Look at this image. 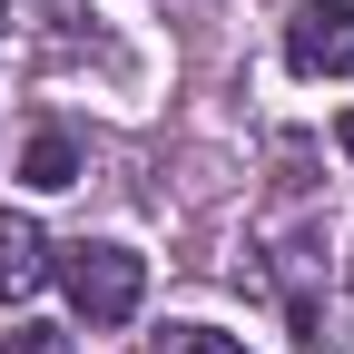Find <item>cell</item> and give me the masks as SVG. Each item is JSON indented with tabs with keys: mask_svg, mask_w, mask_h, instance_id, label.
Masks as SVG:
<instances>
[{
	"mask_svg": "<svg viewBox=\"0 0 354 354\" xmlns=\"http://www.w3.org/2000/svg\"><path fill=\"white\" fill-rule=\"evenodd\" d=\"M59 286L88 325H128L138 315V295H148V266L128 256V246H69L59 256Z\"/></svg>",
	"mask_w": 354,
	"mask_h": 354,
	"instance_id": "1",
	"label": "cell"
},
{
	"mask_svg": "<svg viewBox=\"0 0 354 354\" xmlns=\"http://www.w3.org/2000/svg\"><path fill=\"white\" fill-rule=\"evenodd\" d=\"M20 177H30V187H69V177H79V148L59 138V128H39V138L20 148Z\"/></svg>",
	"mask_w": 354,
	"mask_h": 354,
	"instance_id": "4",
	"label": "cell"
},
{
	"mask_svg": "<svg viewBox=\"0 0 354 354\" xmlns=\"http://www.w3.org/2000/svg\"><path fill=\"white\" fill-rule=\"evenodd\" d=\"M158 354H246V344H227V335H207V325H167V344Z\"/></svg>",
	"mask_w": 354,
	"mask_h": 354,
	"instance_id": "6",
	"label": "cell"
},
{
	"mask_svg": "<svg viewBox=\"0 0 354 354\" xmlns=\"http://www.w3.org/2000/svg\"><path fill=\"white\" fill-rule=\"evenodd\" d=\"M344 158H354V118H344Z\"/></svg>",
	"mask_w": 354,
	"mask_h": 354,
	"instance_id": "7",
	"label": "cell"
},
{
	"mask_svg": "<svg viewBox=\"0 0 354 354\" xmlns=\"http://www.w3.org/2000/svg\"><path fill=\"white\" fill-rule=\"evenodd\" d=\"M286 59H295V79H354V10L344 0H305L286 20Z\"/></svg>",
	"mask_w": 354,
	"mask_h": 354,
	"instance_id": "2",
	"label": "cell"
},
{
	"mask_svg": "<svg viewBox=\"0 0 354 354\" xmlns=\"http://www.w3.org/2000/svg\"><path fill=\"white\" fill-rule=\"evenodd\" d=\"M0 354H69V335H59V325H10Z\"/></svg>",
	"mask_w": 354,
	"mask_h": 354,
	"instance_id": "5",
	"label": "cell"
},
{
	"mask_svg": "<svg viewBox=\"0 0 354 354\" xmlns=\"http://www.w3.org/2000/svg\"><path fill=\"white\" fill-rule=\"evenodd\" d=\"M0 10H10V0H0Z\"/></svg>",
	"mask_w": 354,
	"mask_h": 354,
	"instance_id": "8",
	"label": "cell"
},
{
	"mask_svg": "<svg viewBox=\"0 0 354 354\" xmlns=\"http://www.w3.org/2000/svg\"><path fill=\"white\" fill-rule=\"evenodd\" d=\"M39 276H50V236H39V216H0V305H20Z\"/></svg>",
	"mask_w": 354,
	"mask_h": 354,
	"instance_id": "3",
	"label": "cell"
}]
</instances>
